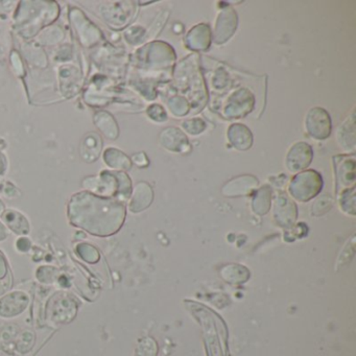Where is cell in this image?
Listing matches in <instances>:
<instances>
[{"label":"cell","mask_w":356,"mask_h":356,"mask_svg":"<svg viewBox=\"0 0 356 356\" xmlns=\"http://www.w3.org/2000/svg\"><path fill=\"white\" fill-rule=\"evenodd\" d=\"M70 222L91 234L108 236L120 230L126 218L124 204L88 193L74 195L70 205Z\"/></svg>","instance_id":"cell-1"},{"label":"cell","mask_w":356,"mask_h":356,"mask_svg":"<svg viewBox=\"0 0 356 356\" xmlns=\"http://www.w3.org/2000/svg\"><path fill=\"white\" fill-rule=\"evenodd\" d=\"M83 185L102 197L127 200L130 197L131 181L124 172H103L97 178L84 180Z\"/></svg>","instance_id":"cell-2"},{"label":"cell","mask_w":356,"mask_h":356,"mask_svg":"<svg viewBox=\"0 0 356 356\" xmlns=\"http://www.w3.org/2000/svg\"><path fill=\"white\" fill-rule=\"evenodd\" d=\"M323 187L322 177L314 170L300 172L293 177L289 184V191L293 199L307 202L320 193Z\"/></svg>","instance_id":"cell-3"},{"label":"cell","mask_w":356,"mask_h":356,"mask_svg":"<svg viewBox=\"0 0 356 356\" xmlns=\"http://www.w3.org/2000/svg\"><path fill=\"white\" fill-rule=\"evenodd\" d=\"M335 177H337V193L353 188L355 183V160L354 158L337 156L334 157Z\"/></svg>","instance_id":"cell-4"},{"label":"cell","mask_w":356,"mask_h":356,"mask_svg":"<svg viewBox=\"0 0 356 356\" xmlns=\"http://www.w3.org/2000/svg\"><path fill=\"white\" fill-rule=\"evenodd\" d=\"M307 132L314 138L322 140L330 134L331 120L328 113L321 108H314L306 116Z\"/></svg>","instance_id":"cell-5"},{"label":"cell","mask_w":356,"mask_h":356,"mask_svg":"<svg viewBox=\"0 0 356 356\" xmlns=\"http://www.w3.org/2000/svg\"><path fill=\"white\" fill-rule=\"evenodd\" d=\"M298 210L295 203L284 193L277 195L274 204V220L279 226L291 229L297 220Z\"/></svg>","instance_id":"cell-6"},{"label":"cell","mask_w":356,"mask_h":356,"mask_svg":"<svg viewBox=\"0 0 356 356\" xmlns=\"http://www.w3.org/2000/svg\"><path fill=\"white\" fill-rule=\"evenodd\" d=\"M312 160V147L307 143H299L291 147L287 153L285 164L291 172L305 170Z\"/></svg>","instance_id":"cell-7"},{"label":"cell","mask_w":356,"mask_h":356,"mask_svg":"<svg viewBox=\"0 0 356 356\" xmlns=\"http://www.w3.org/2000/svg\"><path fill=\"white\" fill-rule=\"evenodd\" d=\"M62 296H56L53 301H51V310L49 312H57L61 309V312L56 314L53 318V322L59 323V324H65L70 322L74 318L76 314V305L74 301L70 300V297L65 296V293H61Z\"/></svg>","instance_id":"cell-8"},{"label":"cell","mask_w":356,"mask_h":356,"mask_svg":"<svg viewBox=\"0 0 356 356\" xmlns=\"http://www.w3.org/2000/svg\"><path fill=\"white\" fill-rule=\"evenodd\" d=\"M337 143L341 145V149L354 153L355 151V118L354 110L351 115L337 129Z\"/></svg>","instance_id":"cell-9"},{"label":"cell","mask_w":356,"mask_h":356,"mask_svg":"<svg viewBox=\"0 0 356 356\" xmlns=\"http://www.w3.org/2000/svg\"><path fill=\"white\" fill-rule=\"evenodd\" d=\"M258 185L257 179L251 176L239 177L225 185L222 193L227 197L247 195Z\"/></svg>","instance_id":"cell-10"},{"label":"cell","mask_w":356,"mask_h":356,"mask_svg":"<svg viewBox=\"0 0 356 356\" xmlns=\"http://www.w3.org/2000/svg\"><path fill=\"white\" fill-rule=\"evenodd\" d=\"M28 305L24 293H14L0 300V316H13L24 312Z\"/></svg>","instance_id":"cell-11"},{"label":"cell","mask_w":356,"mask_h":356,"mask_svg":"<svg viewBox=\"0 0 356 356\" xmlns=\"http://www.w3.org/2000/svg\"><path fill=\"white\" fill-rule=\"evenodd\" d=\"M154 193L151 186L147 183H139L135 187L132 200L130 203V210L132 212H140L147 209L153 202Z\"/></svg>","instance_id":"cell-12"},{"label":"cell","mask_w":356,"mask_h":356,"mask_svg":"<svg viewBox=\"0 0 356 356\" xmlns=\"http://www.w3.org/2000/svg\"><path fill=\"white\" fill-rule=\"evenodd\" d=\"M222 279L231 284H241L249 280L250 273L245 266L239 264H227L220 270Z\"/></svg>","instance_id":"cell-13"},{"label":"cell","mask_w":356,"mask_h":356,"mask_svg":"<svg viewBox=\"0 0 356 356\" xmlns=\"http://www.w3.org/2000/svg\"><path fill=\"white\" fill-rule=\"evenodd\" d=\"M103 143L99 135L90 133L85 137L82 143V157L88 162L95 161L101 153Z\"/></svg>","instance_id":"cell-14"},{"label":"cell","mask_w":356,"mask_h":356,"mask_svg":"<svg viewBox=\"0 0 356 356\" xmlns=\"http://www.w3.org/2000/svg\"><path fill=\"white\" fill-rule=\"evenodd\" d=\"M3 220L7 222L9 228L17 234H26L30 230L28 220L19 212L9 210L3 214Z\"/></svg>","instance_id":"cell-15"},{"label":"cell","mask_w":356,"mask_h":356,"mask_svg":"<svg viewBox=\"0 0 356 356\" xmlns=\"http://www.w3.org/2000/svg\"><path fill=\"white\" fill-rule=\"evenodd\" d=\"M270 201H272V191L270 187H262L254 197L253 203H252L254 212L259 216L268 213L270 208Z\"/></svg>","instance_id":"cell-16"},{"label":"cell","mask_w":356,"mask_h":356,"mask_svg":"<svg viewBox=\"0 0 356 356\" xmlns=\"http://www.w3.org/2000/svg\"><path fill=\"white\" fill-rule=\"evenodd\" d=\"M104 158L106 163L111 168H118V170H129L131 168L130 159L118 149H107Z\"/></svg>","instance_id":"cell-17"},{"label":"cell","mask_w":356,"mask_h":356,"mask_svg":"<svg viewBox=\"0 0 356 356\" xmlns=\"http://www.w3.org/2000/svg\"><path fill=\"white\" fill-rule=\"evenodd\" d=\"M341 209L346 213L355 216V188L347 189L339 195Z\"/></svg>","instance_id":"cell-18"},{"label":"cell","mask_w":356,"mask_h":356,"mask_svg":"<svg viewBox=\"0 0 356 356\" xmlns=\"http://www.w3.org/2000/svg\"><path fill=\"white\" fill-rule=\"evenodd\" d=\"M333 201L328 195H322L312 205V216H320L327 213L332 208Z\"/></svg>","instance_id":"cell-19"},{"label":"cell","mask_w":356,"mask_h":356,"mask_svg":"<svg viewBox=\"0 0 356 356\" xmlns=\"http://www.w3.org/2000/svg\"><path fill=\"white\" fill-rule=\"evenodd\" d=\"M157 355V343L153 339H143L138 343L136 349V356H156Z\"/></svg>","instance_id":"cell-20"},{"label":"cell","mask_w":356,"mask_h":356,"mask_svg":"<svg viewBox=\"0 0 356 356\" xmlns=\"http://www.w3.org/2000/svg\"><path fill=\"white\" fill-rule=\"evenodd\" d=\"M78 251L86 252V254H81L83 259L86 260L87 262H97L99 259V252L89 245H81L78 248Z\"/></svg>","instance_id":"cell-21"},{"label":"cell","mask_w":356,"mask_h":356,"mask_svg":"<svg viewBox=\"0 0 356 356\" xmlns=\"http://www.w3.org/2000/svg\"><path fill=\"white\" fill-rule=\"evenodd\" d=\"M17 247L20 251H26V250L30 248V241L26 238H20L19 241H17Z\"/></svg>","instance_id":"cell-22"},{"label":"cell","mask_w":356,"mask_h":356,"mask_svg":"<svg viewBox=\"0 0 356 356\" xmlns=\"http://www.w3.org/2000/svg\"><path fill=\"white\" fill-rule=\"evenodd\" d=\"M6 273H7V268H6L5 260L0 256V279L5 276Z\"/></svg>","instance_id":"cell-23"},{"label":"cell","mask_w":356,"mask_h":356,"mask_svg":"<svg viewBox=\"0 0 356 356\" xmlns=\"http://www.w3.org/2000/svg\"><path fill=\"white\" fill-rule=\"evenodd\" d=\"M6 164H7V162H6L5 157H3V154H0V175L5 172Z\"/></svg>","instance_id":"cell-24"},{"label":"cell","mask_w":356,"mask_h":356,"mask_svg":"<svg viewBox=\"0 0 356 356\" xmlns=\"http://www.w3.org/2000/svg\"><path fill=\"white\" fill-rule=\"evenodd\" d=\"M6 237H7V231H6V228L3 226V224H0V241H3Z\"/></svg>","instance_id":"cell-25"}]
</instances>
